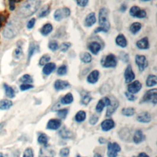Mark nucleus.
Returning <instances> with one entry per match:
<instances>
[{
    "label": "nucleus",
    "mask_w": 157,
    "mask_h": 157,
    "mask_svg": "<svg viewBox=\"0 0 157 157\" xmlns=\"http://www.w3.org/2000/svg\"><path fill=\"white\" fill-rule=\"evenodd\" d=\"M120 59L124 61V62L126 63L128 62L129 61V56L127 54L125 53V52H121V54H120Z\"/></svg>",
    "instance_id": "nucleus-53"
},
{
    "label": "nucleus",
    "mask_w": 157,
    "mask_h": 157,
    "mask_svg": "<svg viewBox=\"0 0 157 157\" xmlns=\"http://www.w3.org/2000/svg\"><path fill=\"white\" fill-rule=\"evenodd\" d=\"M71 14V11L68 7L58 9L54 13V19L57 21H61L63 19L66 18Z\"/></svg>",
    "instance_id": "nucleus-6"
},
{
    "label": "nucleus",
    "mask_w": 157,
    "mask_h": 157,
    "mask_svg": "<svg viewBox=\"0 0 157 157\" xmlns=\"http://www.w3.org/2000/svg\"><path fill=\"white\" fill-rule=\"evenodd\" d=\"M94 157H102V156L100 153H95Z\"/></svg>",
    "instance_id": "nucleus-60"
},
{
    "label": "nucleus",
    "mask_w": 157,
    "mask_h": 157,
    "mask_svg": "<svg viewBox=\"0 0 157 157\" xmlns=\"http://www.w3.org/2000/svg\"><path fill=\"white\" fill-rule=\"evenodd\" d=\"M70 86L69 83L66 81L57 80L54 84V87L56 90L60 91L66 89Z\"/></svg>",
    "instance_id": "nucleus-17"
},
{
    "label": "nucleus",
    "mask_w": 157,
    "mask_h": 157,
    "mask_svg": "<svg viewBox=\"0 0 157 157\" xmlns=\"http://www.w3.org/2000/svg\"><path fill=\"white\" fill-rule=\"evenodd\" d=\"M77 4L81 7H85L89 3V0H76Z\"/></svg>",
    "instance_id": "nucleus-54"
},
{
    "label": "nucleus",
    "mask_w": 157,
    "mask_h": 157,
    "mask_svg": "<svg viewBox=\"0 0 157 157\" xmlns=\"http://www.w3.org/2000/svg\"><path fill=\"white\" fill-rule=\"evenodd\" d=\"M137 120L141 123L147 124L151 121V116L149 112H142L139 114L136 118Z\"/></svg>",
    "instance_id": "nucleus-15"
},
{
    "label": "nucleus",
    "mask_w": 157,
    "mask_h": 157,
    "mask_svg": "<svg viewBox=\"0 0 157 157\" xmlns=\"http://www.w3.org/2000/svg\"><path fill=\"white\" fill-rule=\"evenodd\" d=\"M142 88V84L141 83L138 81H136L133 83L130 84L128 86V92L132 94H136L138 93L141 90Z\"/></svg>",
    "instance_id": "nucleus-13"
},
{
    "label": "nucleus",
    "mask_w": 157,
    "mask_h": 157,
    "mask_svg": "<svg viewBox=\"0 0 157 157\" xmlns=\"http://www.w3.org/2000/svg\"><path fill=\"white\" fill-rule=\"evenodd\" d=\"M55 151L48 145L44 146L40 149L39 157H54Z\"/></svg>",
    "instance_id": "nucleus-10"
},
{
    "label": "nucleus",
    "mask_w": 157,
    "mask_h": 157,
    "mask_svg": "<svg viewBox=\"0 0 157 157\" xmlns=\"http://www.w3.org/2000/svg\"><path fill=\"white\" fill-rule=\"evenodd\" d=\"M50 6L48 4L46 5L40 10L39 14H38V17H40V18H42V17L47 16L50 13Z\"/></svg>",
    "instance_id": "nucleus-35"
},
{
    "label": "nucleus",
    "mask_w": 157,
    "mask_h": 157,
    "mask_svg": "<svg viewBox=\"0 0 157 157\" xmlns=\"http://www.w3.org/2000/svg\"><path fill=\"white\" fill-rule=\"evenodd\" d=\"M134 157H149V156L144 152H142L139 154L138 156H134Z\"/></svg>",
    "instance_id": "nucleus-58"
},
{
    "label": "nucleus",
    "mask_w": 157,
    "mask_h": 157,
    "mask_svg": "<svg viewBox=\"0 0 157 157\" xmlns=\"http://www.w3.org/2000/svg\"><path fill=\"white\" fill-rule=\"evenodd\" d=\"M74 98L73 96L71 93H67L65 97H63L62 99H61V103L63 104H71L73 102Z\"/></svg>",
    "instance_id": "nucleus-31"
},
{
    "label": "nucleus",
    "mask_w": 157,
    "mask_h": 157,
    "mask_svg": "<svg viewBox=\"0 0 157 157\" xmlns=\"http://www.w3.org/2000/svg\"><path fill=\"white\" fill-rule=\"evenodd\" d=\"M41 3V0H26L19 7L17 14L22 18L31 16L38 10Z\"/></svg>",
    "instance_id": "nucleus-1"
},
{
    "label": "nucleus",
    "mask_w": 157,
    "mask_h": 157,
    "mask_svg": "<svg viewBox=\"0 0 157 157\" xmlns=\"http://www.w3.org/2000/svg\"><path fill=\"white\" fill-rule=\"evenodd\" d=\"M56 68V65L54 63H48L44 65L42 69V72L46 76L50 75L52 72H53Z\"/></svg>",
    "instance_id": "nucleus-24"
},
{
    "label": "nucleus",
    "mask_w": 157,
    "mask_h": 157,
    "mask_svg": "<svg viewBox=\"0 0 157 157\" xmlns=\"http://www.w3.org/2000/svg\"><path fill=\"white\" fill-rule=\"evenodd\" d=\"M60 155L62 157H67L69 155V148H63L60 152Z\"/></svg>",
    "instance_id": "nucleus-50"
},
{
    "label": "nucleus",
    "mask_w": 157,
    "mask_h": 157,
    "mask_svg": "<svg viewBox=\"0 0 157 157\" xmlns=\"http://www.w3.org/2000/svg\"><path fill=\"white\" fill-rule=\"evenodd\" d=\"M137 48L142 50H145L149 48V42L147 38H144L136 42Z\"/></svg>",
    "instance_id": "nucleus-23"
},
{
    "label": "nucleus",
    "mask_w": 157,
    "mask_h": 157,
    "mask_svg": "<svg viewBox=\"0 0 157 157\" xmlns=\"http://www.w3.org/2000/svg\"><path fill=\"white\" fill-rule=\"evenodd\" d=\"M145 136L143 134L142 132L140 129L136 131L133 137V141L136 144H139L145 140Z\"/></svg>",
    "instance_id": "nucleus-22"
},
{
    "label": "nucleus",
    "mask_w": 157,
    "mask_h": 157,
    "mask_svg": "<svg viewBox=\"0 0 157 157\" xmlns=\"http://www.w3.org/2000/svg\"><path fill=\"white\" fill-rule=\"evenodd\" d=\"M89 49L91 51L92 53L94 55H97L101 49V46L98 42H92L88 46Z\"/></svg>",
    "instance_id": "nucleus-21"
},
{
    "label": "nucleus",
    "mask_w": 157,
    "mask_h": 157,
    "mask_svg": "<svg viewBox=\"0 0 157 157\" xmlns=\"http://www.w3.org/2000/svg\"><path fill=\"white\" fill-rule=\"evenodd\" d=\"M36 50V46L35 44L33 42H31L30 45L29 47V50H28V60H30L31 58V57L33 55V54H34V52H35Z\"/></svg>",
    "instance_id": "nucleus-45"
},
{
    "label": "nucleus",
    "mask_w": 157,
    "mask_h": 157,
    "mask_svg": "<svg viewBox=\"0 0 157 157\" xmlns=\"http://www.w3.org/2000/svg\"><path fill=\"white\" fill-rule=\"evenodd\" d=\"M23 54V51H22V49L20 47H17L15 52H14V55L16 58H20Z\"/></svg>",
    "instance_id": "nucleus-51"
},
{
    "label": "nucleus",
    "mask_w": 157,
    "mask_h": 157,
    "mask_svg": "<svg viewBox=\"0 0 157 157\" xmlns=\"http://www.w3.org/2000/svg\"><path fill=\"white\" fill-rule=\"evenodd\" d=\"M96 22H97V19H96L95 14L94 12H91L86 16L84 24L86 27H90L96 23Z\"/></svg>",
    "instance_id": "nucleus-19"
},
{
    "label": "nucleus",
    "mask_w": 157,
    "mask_h": 157,
    "mask_svg": "<svg viewBox=\"0 0 157 157\" xmlns=\"http://www.w3.org/2000/svg\"><path fill=\"white\" fill-rule=\"evenodd\" d=\"M125 82L126 83H129L131 82H132L135 78V74L134 72L133 71L132 67L130 65H129L126 70L125 71Z\"/></svg>",
    "instance_id": "nucleus-14"
},
{
    "label": "nucleus",
    "mask_w": 157,
    "mask_h": 157,
    "mask_svg": "<svg viewBox=\"0 0 157 157\" xmlns=\"http://www.w3.org/2000/svg\"><path fill=\"white\" fill-rule=\"evenodd\" d=\"M122 114L127 116V117H130L132 116L135 113V110L133 108H124L121 110Z\"/></svg>",
    "instance_id": "nucleus-38"
},
{
    "label": "nucleus",
    "mask_w": 157,
    "mask_h": 157,
    "mask_svg": "<svg viewBox=\"0 0 157 157\" xmlns=\"http://www.w3.org/2000/svg\"><path fill=\"white\" fill-rule=\"evenodd\" d=\"M33 156H34V153L33 150L31 149V148H27L24 152L23 157H33Z\"/></svg>",
    "instance_id": "nucleus-49"
},
{
    "label": "nucleus",
    "mask_w": 157,
    "mask_h": 157,
    "mask_svg": "<svg viewBox=\"0 0 157 157\" xmlns=\"http://www.w3.org/2000/svg\"><path fill=\"white\" fill-rule=\"evenodd\" d=\"M81 96H82V98H81V102L82 104H84V105H87V104H89V102L92 100V98L90 95L89 93L86 92L84 91L81 93Z\"/></svg>",
    "instance_id": "nucleus-27"
},
{
    "label": "nucleus",
    "mask_w": 157,
    "mask_h": 157,
    "mask_svg": "<svg viewBox=\"0 0 157 157\" xmlns=\"http://www.w3.org/2000/svg\"><path fill=\"white\" fill-rule=\"evenodd\" d=\"M100 73L97 70H94L87 77V82L90 84L97 83L99 79Z\"/></svg>",
    "instance_id": "nucleus-20"
},
{
    "label": "nucleus",
    "mask_w": 157,
    "mask_h": 157,
    "mask_svg": "<svg viewBox=\"0 0 157 157\" xmlns=\"http://www.w3.org/2000/svg\"><path fill=\"white\" fill-rule=\"evenodd\" d=\"M9 7L11 11H14L15 8V4L22 1V0H7Z\"/></svg>",
    "instance_id": "nucleus-43"
},
{
    "label": "nucleus",
    "mask_w": 157,
    "mask_h": 157,
    "mask_svg": "<svg viewBox=\"0 0 157 157\" xmlns=\"http://www.w3.org/2000/svg\"><path fill=\"white\" fill-rule=\"evenodd\" d=\"M50 60V57L49 55H47V54L44 55L41 58V59L39 60V64L41 66H44L46 64H47V63H48L49 62Z\"/></svg>",
    "instance_id": "nucleus-41"
},
{
    "label": "nucleus",
    "mask_w": 157,
    "mask_h": 157,
    "mask_svg": "<svg viewBox=\"0 0 157 157\" xmlns=\"http://www.w3.org/2000/svg\"><path fill=\"white\" fill-rule=\"evenodd\" d=\"M4 124H0V131H1V129L3 128V126H4Z\"/></svg>",
    "instance_id": "nucleus-61"
},
{
    "label": "nucleus",
    "mask_w": 157,
    "mask_h": 157,
    "mask_svg": "<svg viewBox=\"0 0 157 157\" xmlns=\"http://www.w3.org/2000/svg\"><path fill=\"white\" fill-rule=\"evenodd\" d=\"M49 48L52 50V51H56L58 49V44L57 41H50L49 43Z\"/></svg>",
    "instance_id": "nucleus-46"
},
{
    "label": "nucleus",
    "mask_w": 157,
    "mask_h": 157,
    "mask_svg": "<svg viewBox=\"0 0 157 157\" xmlns=\"http://www.w3.org/2000/svg\"><path fill=\"white\" fill-rule=\"evenodd\" d=\"M99 141H100V144H104V143H106V140L104 138H103V137H100L99 139Z\"/></svg>",
    "instance_id": "nucleus-59"
},
{
    "label": "nucleus",
    "mask_w": 157,
    "mask_h": 157,
    "mask_svg": "<svg viewBox=\"0 0 157 157\" xmlns=\"http://www.w3.org/2000/svg\"><path fill=\"white\" fill-rule=\"evenodd\" d=\"M125 95H126L127 99L129 101H134L136 99V97H134V95L133 94H132V93H130L129 92H125Z\"/></svg>",
    "instance_id": "nucleus-55"
},
{
    "label": "nucleus",
    "mask_w": 157,
    "mask_h": 157,
    "mask_svg": "<svg viewBox=\"0 0 157 157\" xmlns=\"http://www.w3.org/2000/svg\"><path fill=\"white\" fill-rule=\"evenodd\" d=\"M126 9H127V6H126V5L125 4H122V5L121 6V7H120V11H121V12H125V11H126Z\"/></svg>",
    "instance_id": "nucleus-57"
},
{
    "label": "nucleus",
    "mask_w": 157,
    "mask_h": 157,
    "mask_svg": "<svg viewBox=\"0 0 157 157\" xmlns=\"http://www.w3.org/2000/svg\"><path fill=\"white\" fill-rule=\"evenodd\" d=\"M59 135L63 139H70L73 136V134L71 132H70L69 129H68L66 127H63L62 129H61L59 132Z\"/></svg>",
    "instance_id": "nucleus-26"
},
{
    "label": "nucleus",
    "mask_w": 157,
    "mask_h": 157,
    "mask_svg": "<svg viewBox=\"0 0 157 157\" xmlns=\"http://www.w3.org/2000/svg\"><path fill=\"white\" fill-rule=\"evenodd\" d=\"M4 88L5 90V93L7 97L10 98H13L15 97V91L11 86H9L7 84H4Z\"/></svg>",
    "instance_id": "nucleus-33"
},
{
    "label": "nucleus",
    "mask_w": 157,
    "mask_h": 157,
    "mask_svg": "<svg viewBox=\"0 0 157 157\" xmlns=\"http://www.w3.org/2000/svg\"><path fill=\"white\" fill-rule=\"evenodd\" d=\"M19 31V25L15 22L9 23L3 31V36L7 39H11L15 37Z\"/></svg>",
    "instance_id": "nucleus-3"
},
{
    "label": "nucleus",
    "mask_w": 157,
    "mask_h": 157,
    "mask_svg": "<svg viewBox=\"0 0 157 157\" xmlns=\"http://www.w3.org/2000/svg\"><path fill=\"white\" fill-rule=\"evenodd\" d=\"M98 120H99V118H98V116H97L96 115H93L91 116L90 120H89V122L91 125H95L98 122Z\"/></svg>",
    "instance_id": "nucleus-52"
},
{
    "label": "nucleus",
    "mask_w": 157,
    "mask_h": 157,
    "mask_svg": "<svg viewBox=\"0 0 157 157\" xmlns=\"http://www.w3.org/2000/svg\"><path fill=\"white\" fill-rule=\"evenodd\" d=\"M99 24L100 27L94 30V33L108 32L110 29V22L109 20V14L107 9L102 7L99 12Z\"/></svg>",
    "instance_id": "nucleus-2"
},
{
    "label": "nucleus",
    "mask_w": 157,
    "mask_h": 157,
    "mask_svg": "<svg viewBox=\"0 0 157 157\" xmlns=\"http://www.w3.org/2000/svg\"><path fill=\"white\" fill-rule=\"evenodd\" d=\"M33 87H34V86L32 85L31 84H22L20 85V90L22 91H26V90H28L33 89Z\"/></svg>",
    "instance_id": "nucleus-48"
},
{
    "label": "nucleus",
    "mask_w": 157,
    "mask_h": 157,
    "mask_svg": "<svg viewBox=\"0 0 157 157\" xmlns=\"http://www.w3.org/2000/svg\"><path fill=\"white\" fill-rule=\"evenodd\" d=\"M116 42L118 46H120V47L124 48V47H126L127 46L128 43H127L126 39L124 34H120L117 36L116 39Z\"/></svg>",
    "instance_id": "nucleus-25"
},
{
    "label": "nucleus",
    "mask_w": 157,
    "mask_h": 157,
    "mask_svg": "<svg viewBox=\"0 0 157 157\" xmlns=\"http://www.w3.org/2000/svg\"><path fill=\"white\" fill-rule=\"evenodd\" d=\"M8 18V14L6 12L0 13V28H1L6 23Z\"/></svg>",
    "instance_id": "nucleus-40"
},
{
    "label": "nucleus",
    "mask_w": 157,
    "mask_h": 157,
    "mask_svg": "<svg viewBox=\"0 0 157 157\" xmlns=\"http://www.w3.org/2000/svg\"><path fill=\"white\" fill-rule=\"evenodd\" d=\"M142 102H152L156 104L157 102V90L153 89L147 91L142 100Z\"/></svg>",
    "instance_id": "nucleus-5"
},
{
    "label": "nucleus",
    "mask_w": 157,
    "mask_h": 157,
    "mask_svg": "<svg viewBox=\"0 0 157 157\" xmlns=\"http://www.w3.org/2000/svg\"><path fill=\"white\" fill-rule=\"evenodd\" d=\"M85 118H86V113L85 111L83 110L78 111L75 116V120H76V121L78 122V123L84 121L85 120Z\"/></svg>",
    "instance_id": "nucleus-37"
},
{
    "label": "nucleus",
    "mask_w": 157,
    "mask_h": 157,
    "mask_svg": "<svg viewBox=\"0 0 157 157\" xmlns=\"http://www.w3.org/2000/svg\"><path fill=\"white\" fill-rule=\"evenodd\" d=\"M101 63L104 68H114L117 64V58L114 55L109 54L102 58Z\"/></svg>",
    "instance_id": "nucleus-4"
},
{
    "label": "nucleus",
    "mask_w": 157,
    "mask_h": 157,
    "mask_svg": "<svg viewBox=\"0 0 157 157\" xmlns=\"http://www.w3.org/2000/svg\"><path fill=\"white\" fill-rule=\"evenodd\" d=\"M135 61L140 71H143L148 66V62L144 55H137L135 58Z\"/></svg>",
    "instance_id": "nucleus-9"
},
{
    "label": "nucleus",
    "mask_w": 157,
    "mask_h": 157,
    "mask_svg": "<svg viewBox=\"0 0 157 157\" xmlns=\"http://www.w3.org/2000/svg\"><path fill=\"white\" fill-rule=\"evenodd\" d=\"M53 30V27L50 23H47L44 25L41 29V33L43 36H47Z\"/></svg>",
    "instance_id": "nucleus-29"
},
{
    "label": "nucleus",
    "mask_w": 157,
    "mask_h": 157,
    "mask_svg": "<svg viewBox=\"0 0 157 157\" xmlns=\"http://www.w3.org/2000/svg\"><path fill=\"white\" fill-rule=\"evenodd\" d=\"M142 1H144V2H147V1H149L150 0H141Z\"/></svg>",
    "instance_id": "nucleus-63"
},
{
    "label": "nucleus",
    "mask_w": 157,
    "mask_h": 157,
    "mask_svg": "<svg viewBox=\"0 0 157 157\" xmlns=\"http://www.w3.org/2000/svg\"><path fill=\"white\" fill-rule=\"evenodd\" d=\"M101 126L104 132H108V131L114 128L115 126V123L112 119H107L102 122Z\"/></svg>",
    "instance_id": "nucleus-16"
},
{
    "label": "nucleus",
    "mask_w": 157,
    "mask_h": 157,
    "mask_svg": "<svg viewBox=\"0 0 157 157\" xmlns=\"http://www.w3.org/2000/svg\"><path fill=\"white\" fill-rule=\"evenodd\" d=\"M121 150L120 146L116 142H109L108 145V157H117L118 152Z\"/></svg>",
    "instance_id": "nucleus-7"
},
{
    "label": "nucleus",
    "mask_w": 157,
    "mask_h": 157,
    "mask_svg": "<svg viewBox=\"0 0 157 157\" xmlns=\"http://www.w3.org/2000/svg\"><path fill=\"white\" fill-rule=\"evenodd\" d=\"M68 114V109H60L57 111V116L58 117L62 119H65Z\"/></svg>",
    "instance_id": "nucleus-42"
},
{
    "label": "nucleus",
    "mask_w": 157,
    "mask_h": 157,
    "mask_svg": "<svg viewBox=\"0 0 157 157\" xmlns=\"http://www.w3.org/2000/svg\"><path fill=\"white\" fill-rule=\"evenodd\" d=\"M129 14L134 17H136V18L139 19H144L147 16L146 12L144 10L141 9L138 6H133L129 10Z\"/></svg>",
    "instance_id": "nucleus-8"
},
{
    "label": "nucleus",
    "mask_w": 157,
    "mask_h": 157,
    "mask_svg": "<svg viewBox=\"0 0 157 157\" xmlns=\"http://www.w3.org/2000/svg\"><path fill=\"white\" fill-rule=\"evenodd\" d=\"M81 60L84 63H89L92 62V58L91 55L88 52H84L81 55Z\"/></svg>",
    "instance_id": "nucleus-36"
},
{
    "label": "nucleus",
    "mask_w": 157,
    "mask_h": 157,
    "mask_svg": "<svg viewBox=\"0 0 157 157\" xmlns=\"http://www.w3.org/2000/svg\"><path fill=\"white\" fill-rule=\"evenodd\" d=\"M35 23H36V19L34 18L31 19L27 23V28L30 30L32 29L34 27V25H35Z\"/></svg>",
    "instance_id": "nucleus-56"
},
{
    "label": "nucleus",
    "mask_w": 157,
    "mask_h": 157,
    "mask_svg": "<svg viewBox=\"0 0 157 157\" xmlns=\"http://www.w3.org/2000/svg\"><path fill=\"white\" fill-rule=\"evenodd\" d=\"M157 84V77L155 75H149L146 81V85L149 87H152L156 85Z\"/></svg>",
    "instance_id": "nucleus-28"
},
{
    "label": "nucleus",
    "mask_w": 157,
    "mask_h": 157,
    "mask_svg": "<svg viewBox=\"0 0 157 157\" xmlns=\"http://www.w3.org/2000/svg\"><path fill=\"white\" fill-rule=\"evenodd\" d=\"M0 157H5V156L2 153H0Z\"/></svg>",
    "instance_id": "nucleus-62"
},
{
    "label": "nucleus",
    "mask_w": 157,
    "mask_h": 157,
    "mask_svg": "<svg viewBox=\"0 0 157 157\" xmlns=\"http://www.w3.org/2000/svg\"><path fill=\"white\" fill-rule=\"evenodd\" d=\"M38 141L39 144H42L44 146H46L48 145L49 137L44 133H41L38 137Z\"/></svg>",
    "instance_id": "nucleus-34"
},
{
    "label": "nucleus",
    "mask_w": 157,
    "mask_h": 157,
    "mask_svg": "<svg viewBox=\"0 0 157 157\" xmlns=\"http://www.w3.org/2000/svg\"><path fill=\"white\" fill-rule=\"evenodd\" d=\"M142 28V25L139 22H134L130 26V31L132 34H136Z\"/></svg>",
    "instance_id": "nucleus-32"
},
{
    "label": "nucleus",
    "mask_w": 157,
    "mask_h": 157,
    "mask_svg": "<svg viewBox=\"0 0 157 157\" xmlns=\"http://www.w3.org/2000/svg\"><path fill=\"white\" fill-rule=\"evenodd\" d=\"M110 101V99L108 97H104L101 99L97 104V106H96V111L98 113H101L104 108L106 106L108 107L109 105Z\"/></svg>",
    "instance_id": "nucleus-11"
},
{
    "label": "nucleus",
    "mask_w": 157,
    "mask_h": 157,
    "mask_svg": "<svg viewBox=\"0 0 157 157\" xmlns=\"http://www.w3.org/2000/svg\"><path fill=\"white\" fill-rule=\"evenodd\" d=\"M110 104L108 106V109L106 112L107 117H110L115 112V111L117 110L119 106L118 101L115 98L110 99Z\"/></svg>",
    "instance_id": "nucleus-12"
},
{
    "label": "nucleus",
    "mask_w": 157,
    "mask_h": 157,
    "mask_svg": "<svg viewBox=\"0 0 157 157\" xmlns=\"http://www.w3.org/2000/svg\"><path fill=\"white\" fill-rule=\"evenodd\" d=\"M71 46V44L70 42H63L60 46V50L63 52H66Z\"/></svg>",
    "instance_id": "nucleus-47"
},
{
    "label": "nucleus",
    "mask_w": 157,
    "mask_h": 157,
    "mask_svg": "<svg viewBox=\"0 0 157 157\" xmlns=\"http://www.w3.org/2000/svg\"><path fill=\"white\" fill-rule=\"evenodd\" d=\"M12 106V102L9 100H3L0 101V109L7 110Z\"/></svg>",
    "instance_id": "nucleus-30"
},
{
    "label": "nucleus",
    "mask_w": 157,
    "mask_h": 157,
    "mask_svg": "<svg viewBox=\"0 0 157 157\" xmlns=\"http://www.w3.org/2000/svg\"><path fill=\"white\" fill-rule=\"evenodd\" d=\"M67 73V67L66 65H63L60 66L57 70V74L59 76H64Z\"/></svg>",
    "instance_id": "nucleus-44"
},
{
    "label": "nucleus",
    "mask_w": 157,
    "mask_h": 157,
    "mask_svg": "<svg viewBox=\"0 0 157 157\" xmlns=\"http://www.w3.org/2000/svg\"><path fill=\"white\" fill-rule=\"evenodd\" d=\"M62 125V122L59 119H51L49 121L47 125V128L52 130L58 129Z\"/></svg>",
    "instance_id": "nucleus-18"
},
{
    "label": "nucleus",
    "mask_w": 157,
    "mask_h": 157,
    "mask_svg": "<svg viewBox=\"0 0 157 157\" xmlns=\"http://www.w3.org/2000/svg\"><path fill=\"white\" fill-rule=\"evenodd\" d=\"M20 82H22L23 84H30L33 82L31 76L29 74L23 75L20 78Z\"/></svg>",
    "instance_id": "nucleus-39"
},
{
    "label": "nucleus",
    "mask_w": 157,
    "mask_h": 157,
    "mask_svg": "<svg viewBox=\"0 0 157 157\" xmlns=\"http://www.w3.org/2000/svg\"><path fill=\"white\" fill-rule=\"evenodd\" d=\"M77 157H82V156H81L79 155H77Z\"/></svg>",
    "instance_id": "nucleus-64"
}]
</instances>
